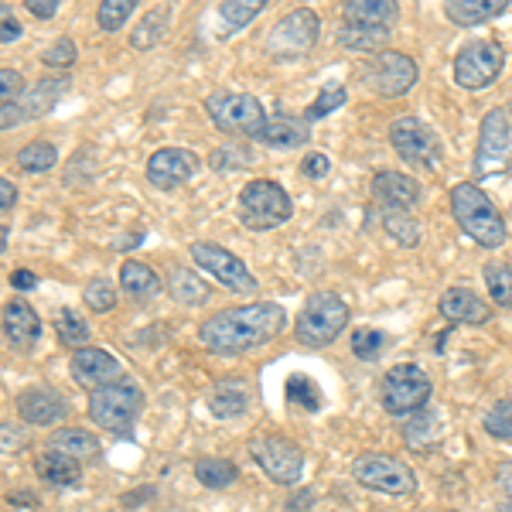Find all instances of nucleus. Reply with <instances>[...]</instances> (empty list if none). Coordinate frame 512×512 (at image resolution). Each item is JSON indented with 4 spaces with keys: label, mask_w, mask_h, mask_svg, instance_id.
Here are the masks:
<instances>
[{
    "label": "nucleus",
    "mask_w": 512,
    "mask_h": 512,
    "mask_svg": "<svg viewBox=\"0 0 512 512\" xmlns=\"http://www.w3.org/2000/svg\"><path fill=\"white\" fill-rule=\"evenodd\" d=\"M18 414L28 424L48 427L69 414V400L59 390H52V386H31V390H24L18 396Z\"/></svg>",
    "instance_id": "obj_17"
},
{
    "label": "nucleus",
    "mask_w": 512,
    "mask_h": 512,
    "mask_svg": "<svg viewBox=\"0 0 512 512\" xmlns=\"http://www.w3.org/2000/svg\"><path fill=\"white\" fill-rule=\"evenodd\" d=\"M14 198H18V192H14L11 178H4V181H0V209H4V212H11Z\"/></svg>",
    "instance_id": "obj_52"
},
{
    "label": "nucleus",
    "mask_w": 512,
    "mask_h": 512,
    "mask_svg": "<svg viewBox=\"0 0 512 512\" xmlns=\"http://www.w3.org/2000/svg\"><path fill=\"white\" fill-rule=\"evenodd\" d=\"M485 431H489L492 437H502V441H509V437H512V396L499 400L489 410V414H485Z\"/></svg>",
    "instance_id": "obj_42"
},
{
    "label": "nucleus",
    "mask_w": 512,
    "mask_h": 512,
    "mask_svg": "<svg viewBox=\"0 0 512 512\" xmlns=\"http://www.w3.org/2000/svg\"><path fill=\"white\" fill-rule=\"evenodd\" d=\"M168 14H171V11H168L164 4H161V7H154V11L137 24L134 38H130V41H134V48H151V45H158L161 35H164V28H168Z\"/></svg>",
    "instance_id": "obj_37"
},
{
    "label": "nucleus",
    "mask_w": 512,
    "mask_h": 512,
    "mask_svg": "<svg viewBox=\"0 0 512 512\" xmlns=\"http://www.w3.org/2000/svg\"><path fill=\"white\" fill-rule=\"evenodd\" d=\"M82 301H86L89 308H93V311H99V315H103V311H110L113 304H117V291H113V287L106 284L103 277H93L86 287H82Z\"/></svg>",
    "instance_id": "obj_41"
},
{
    "label": "nucleus",
    "mask_w": 512,
    "mask_h": 512,
    "mask_svg": "<svg viewBox=\"0 0 512 512\" xmlns=\"http://www.w3.org/2000/svg\"><path fill=\"white\" fill-rule=\"evenodd\" d=\"M390 38V28L386 24H355V21H345L338 28V41L345 48H355V52H369V48H379L383 41Z\"/></svg>",
    "instance_id": "obj_26"
},
{
    "label": "nucleus",
    "mask_w": 512,
    "mask_h": 512,
    "mask_svg": "<svg viewBox=\"0 0 512 512\" xmlns=\"http://www.w3.org/2000/svg\"><path fill=\"white\" fill-rule=\"evenodd\" d=\"M195 478L205 489H226V485L236 482V465L226 458H202L195 465Z\"/></svg>",
    "instance_id": "obj_31"
},
{
    "label": "nucleus",
    "mask_w": 512,
    "mask_h": 512,
    "mask_svg": "<svg viewBox=\"0 0 512 512\" xmlns=\"http://www.w3.org/2000/svg\"><path fill=\"white\" fill-rule=\"evenodd\" d=\"M352 475L359 485L373 492H383V495H410L417 489V478L403 465L400 458L393 454H383V451H369V454H359L352 461Z\"/></svg>",
    "instance_id": "obj_7"
},
{
    "label": "nucleus",
    "mask_w": 512,
    "mask_h": 512,
    "mask_svg": "<svg viewBox=\"0 0 512 512\" xmlns=\"http://www.w3.org/2000/svg\"><path fill=\"white\" fill-rule=\"evenodd\" d=\"M386 335L376 332V328H359V332H352V352L359 355V359H373V355L383 349Z\"/></svg>",
    "instance_id": "obj_44"
},
{
    "label": "nucleus",
    "mask_w": 512,
    "mask_h": 512,
    "mask_svg": "<svg viewBox=\"0 0 512 512\" xmlns=\"http://www.w3.org/2000/svg\"><path fill=\"white\" fill-rule=\"evenodd\" d=\"M72 376L79 379L82 386H93V390H99V386H110L120 379V362L113 359L106 349H79L76 355H72Z\"/></svg>",
    "instance_id": "obj_18"
},
{
    "label": "nucleus",
    "mask_w": 512,
    "mask_h": 512,
    "mask_svg": "<svg viewBox=\"0 0 512 512\" xmlns=\"http://www.w3.org/2000/svg\"><path fill=\"white\" fill-rule=\"evenodd\" d=\"M287 328V315L277 301H260V304H243V308L219 311L198 328L205 349L222 352V355H239L267 345L270 338H277Z\"/></svg>",
    "instance_id": "obj_1"
},
{
    "label": "nucleus",
    "mask_w": 512,
    "mask_h": 512,
    "mask_svg": "<svg viewBox=\"0 0 512 512\" xmlns=\"http://www.w3.org/2000/svg\"><path fill=\"white\" fill-rule=\"evenodd\" d=\"M495 512H512V502H502V506L495 509Z\"/></svg>",
    "instance_id": "obj_53"
},
{
    "label": "nucleus",
    "mask_w": 512,
    "mask_h": 512,
    "mask_svg": "<svg viewBox=\"0 0 512 512\" xmlns=\"http://www.w3.org/2000/svg\"><path fill=\"white\" fill-rule=\"evenodd\" d=\"M35 472L38 478H45V482L52 485H76L79 482V461L69 458V454L62 451H45L41 458L35 461Z\"/></svg>",
    "instance_id": "obj_25"
},
{
    "label": "nucleus",
    "mask_w": 512,
    "mask_h": 512,
    "mask_svg": "<svg viewBox=\"0 0 512 512\" xmlns=\"http://www.w3.org/2000/svg\"><path fill=\"white\" fill-rule=\"evenodd\" d=\"M318 41V14L308 11V7H297L287 18H280L270 31V55L277 59H301V55L311 52V45Z\"/></svg>",
    "instance_id": "obj_12"
},
{
    "label": "nucleus",
    "mask_w": 512,
    "mask_h": 512,
    "mask_svg": "<svg viewBox=\"0 0 512 512\" xmlns=\"http://www.w3.org/2000/svg\"><path fill=\"white\" fill-rule=\"evenodd\" d=\"M250 403V393H246L243 383H222L216 393H212V414L216 417H239Z\"/></svg>",
    "instance_id": "obj_33"
},
{
    "label": "nucleus",
    "mask_w": 512,
    "mask_h": 512,
    "mask_svg": "<svg viewBox=\"0 0 512 512\" xmlns=\"http://www.w3.org/2000/svg\"><path fill=\"white\" fill-rule=\"evenodd\" d=\"M431 400V379L414 362H400L383 376V407L390 414H414Z\"/></svg>",
    "instance_id": "obj_10"
},
{
    "label": "nucleus",
    "mask_w": 512,
    "mask_h": 512,
    "mask_svg": "<svg viewBox=\"0 0 512 512\" xmlns=\"http://www.w3.org/2000/svg\"><path fill=\"white\" fill-rule=\"evenodd\" d=\"M55 161H59V151H55L48 140H31V144H24L18 151V168L31 171V175H38V171H52Z\"/></svg>",
    "instance_id": "obj_34"
},
{
    "label": "nucleus",
    "mask_w": 512,
    "mask_h": 512,
    "mask_svg": "<svg viewBox=\"0 0 512 512\" xmlns=\"http://www.w3.org/2000/svg\"><path fill=\"white\" fill-rule=\"evenodd\" d=\"M506 65V48L499 41H472L454 59V82L461 89H485Z\"/></svg>",
    "instance_id": "obj_11"
},
{
    "label": "nucleus",
    "mask_w": 512,
    "mask_h": 512,
    "mask_svg": "<svg viewBox=\"0 0 512 512\" xmlns=\"http://www.w3.org/2000/svg\"><path fill=\"white\" fill-rule=\"evenodd\" d=\"M55 332H59V338L65 345H72V349H86V342H89V325L82 321L79 311H72V308H62L59 315H55Z\"/></svg>",
    "instance_id": "obj_35"
},
{
    "label": "nucleus",
    "mask_w": 512,
    "mask_h": 512,
    "mask_svg": "<svg viewBox=\"0 0 512 512\" xmlns=\"http://www.w3.org/2000/svg\"><path fill=\"white\" fill-rule=\"evenodd\" d=\"M509 161H512V117H509V110L495 106V110L485 113L482 137H478V151H475L478 181L506 171Z\"/></svg>",
    "instance_id": "obj_8"
},
{
    "label": "nucleus",
    "mask_w": 512,
    "mask_h": 512,
    "mask_svg": "<svg viewBox=\"0 0 512 512\" xmlns=\"http://www.w3.org/2000/svg\"><path fill=\"white\" fill-rule=\"evenodd\" d=\"M21 38V24L11 18V11H7L4 7V31H0V41H4V45H11V41H18Z\"/></svg>",
    "instance_id": "obj_49"
},
{
    "label": "nucleus",
    "mask_w": 512,
    "mask_h": 512,
    "mask_svg": "<svg viewBox=\"0 0 512 512\" xmlns=\"http://www.w3.org/2000/svg\"><path fill=\"white\" fill-rule=\"evenodd\" d=\"M120 287H123V294L137 297V301H147V297H154L161 291V280L151 267H147V263L127 260L120 267Z\"/></svg>",
    "instance_id": "obj_24"
},
{
    "label": "nucleus",
    "mask_w": 512,
    "mask_h": 512,
    "mask_svg": "<svg viewBox=\"0 0 512 512\" xmlns=\"http://www.w3.org/2000/svg\"><path fill=\"white\" fill-rule=\"evenodd\" d=\"M140 410H144V393L130 379H117V383L99 386V390L89 393V417L103 431L127 434L140 417Z\"/></svg>",
    "instance_id": "obj_4"
},
{
    "label": "nucleus",
    "mask_w": 512,
    "mask_h": 512,
    "mask_svg": "<svg viewBox=\"0 0 512 512\" xmlns=\"http://www.w3.org/2000/svg\"><path fill=\"white\" fill-rule=\"evenodd\" d=\"M4 335H7V342L18 345V349L35 345V338L41 335V321L35 315V308L24 301L4 304Z\"/></svg>",
    "instance_id": "obj_21"
},
{
    "label": "nucleus",
    "mask_w": 512,
    "mask_h": 512,
    "mask_svg": "<svg viewBox=\"0 0 512 512\" xmlns=\"http://www.w3.org/2000/svg\"><path fill=\"white\" fill-rule=\"evenodd\" d=\"M263 11V0H229V4H219V18L229 24V28H246V24H250L256 14Z\"/></svg>",
    "instance_id": "obj_39"
},
{
    "label": "nucleus",
    "mask_w": 512,
    "mask_h": 512,
    "mask_svg": "<svg viewBox=\"0 0 512 512\" xmlns=\"http://www.w3.org/2000/svg\"><path fill=\"white\" fill-rule=\"evenodd\" d=\"M24 4H28V11L41 21L55 18V11H59V0H24Z\"/></svg>",
    "instance_id": "obj_48"
},
{
    "label": "nucleus",
    "mask_w": 512,
    "mask_h": 512,
    "mask_svg": "<svg viewBox=\"0 0 512 512\" xmlns=\"http://www.w3.org/2000/svg\"><path fill=\"white\" fill-rule=\"evenodd\" d=\"M0 82H4V89H0V96H4V103H11V99H18V96L28 93V89H24V79L18 76V72H11V69L0 72Z\"/></svg>",
    "instance_id": "obj_46"
},
{
    "label": "nucleus",
    "mask_w": 512,
    "mask_h": 512,
    "mask_svg": "<svg viewBox=\"0 0 512 512\" xmlns=\"http://www.w3.org/2000/svg\"><path fill=\"white\" fill-rule=\"evenodd\" d=\"M373 195L383 202V209H414L420 202V185L400 171H379L373 178Z\"/></svg>",
    "instance_id": "obj_19"
},
{
    "label": "nucleus",
    "mask_w": 512,
    "mask_h": 512,
    "mask_svg": "<svg viewBox=\"0 0 512 512\" xmlns=\"http://www.w3.org/2000/svg\"><path fill=\"white\" fill-rule=\"evenodd\" d=\"M369 82L379 96H407L417 86V65L403 52H379L369 65Z\"/></svg>",
    "instance_id": "obj_16"
},
{
    "label": "nucleus",
    "mask_w": 512,
    "mask_h": 512,
    "mask_svg": "<svg viewBox=\"0 0 512 512\" xmlns=\"http://www.w3.org/2000/svg\"><path fill=\"white\" fill-rule=\"evenodd\" d=\"M345 325H349V304H345V297L335 291H315L294 321V335L308 349H325V345H332L342 335Z\"/></svg>",
    "instance_id": "obj_3"
},
{
    "label": "nucleus",
    "mask_w": 512,
    "mask_h": 512,
    "mask_svg": "<svg viewBox=\"0 0 512 512\" xmlns=\"http://www.w3.org/2000/svg\"><path fill=\"white\" fill-rule=\"evenodd\" d=\"M441 315L448 321H458V325H485V321L492 318V311L475 291H468V287H451V291L441 294Z\"/></svg>",
    "instance_id": "obj_20"
},
{
    "label": "nucleus",
    "mask_w": 512,
    "mask_h": 512,
    "mask_svg": "<svg viewBox=\"0 0 512 512\" xmlns=\"http://www.w3.org/2000/svg\"><path fill=\"white\" fill-rule=\"evenodd\" d=\"M506 7H509V0H451L444 11H448V18L454 24H461V28H472V24L499 18Z\"/></svg>",
    "instance_id": "obj_23"
},
{
    "label": "nucleus",
    "mask_w": 512,
    "mask_h": 512,
    "mask_svg": "<svg viewBox=\"0 0 512 512\" xmlns=\"http://www.w3.org/2000/svg\"><path fill=\"white\" fill-rule=\"evenodd\" d=\"M202 168V158L195 151H185V147H164V151L151 154L147 161V181L161 192H171V188L185 185L195 171Z\"/></svg>",
    "instance_id": "obj_15"
},
{
    "label": "nucleus",
    "mask_w": 512,
    "mask_h": 512,
    "mask_svg": "<svg viewBox=\"0 0 512 512\" xmlns=\"http://www.w3.org/2000/svg\"><path fill=\"white\" fill-rule=\"evenodd\" d=\"M345 21L355 24H390L396 21V4L393 0H352L345 4Z\"/></svg>",
    "instance_id": "obj_28"
},
{
    "label": "nucleus",
    "mask_w": 512,
    "mask_h": 512,
    "mask_svg": "<svg viewBox=\"0 0 512 512\" xmlns=\"http://www.w3.org/2000/svg\"><path fill=\"white\" fill-rule=\"evenodd\" d=\"M342 103H345V86H342V82H325V86H321V93H318V99L308 106V110H304V120L311 123V120L328 117V113L338 110Z\"/></svg>",
    "instance_id": "obj_38"
},
{
    "label": "nucleus",
    "mask_w": 512,
    "mask_h": 512,
    "mask_svg": "<svg viewBox=\"0 0 512 512\" xmlns=\"http://www.w3.org/2000/svg\"><path fill=\"white\" fill-rule=\"evenodd\" d=\"M45 62L52 65V69L72 65V62H76V41H72V38H59L52 48H45Z\"/></svg>",
    "instance_id": "obj_45"
},
{
    "label": "nucleus",
    "mask_w": 512,
    "mask_h": 512,
    "mask_svg": "<svg viewBox=\"0 0 512 512\" xmlns=\"http://www.w3.org/2000/svg\"><path fill=\"white\" fill-rule=\"evenodd\" d=\"M192 256L205 274L216 277L222 287H229V291H236V294H253L256 291V277L246 270V263L229 250H222L219 243H195Z\"/></svg>",
    "instance_id": "obj_14"
},
{
    "label": "nucleus",
    "mask_w": 512,
    "mask_h": 512,
    "mask_svg": "<svg viewBox=\"0 0 512 512\" xmlns=\"http://www.w3.org/2000/svg\"><path fill=\"white\" fill-rule=\"evenodd\" d=\"M205 110H209L212 123H216L222 134L253 137V140L263 130V123L270 120L260 99L250 93H229V89H216V93L205 99Z\"/></svg>",
    "instance_id": "obj_5"
},
{
    "label": "nucleus",
    "mask_w": 512,
    "mask_h": 512,
    "mask_svg": "<svg viewBox=\"0 0 512 512\" xmlns=\"http://www.w3.org/2000/svg\"><path fill=\"white\" fill-rule=\"evenodd\" d=\"M294 212L291 195L277 185V181H250L239 192V219L250 229H277L280 222H287Z\"/></svg>",
    "instance_id": "obj_6"
},
{
    "label": "nucleus",
    "mask_w": 512,
    "mask_h": 512,
    "mask_svg": "<svg viewBox=\"0 0 512 512\" xmlns=\"http://www.w3.org/2000/svg\"><path fill=\"white\" fill-rule=\"evenodd\" d=\"M11 284L14 287H18V291H31V287H35L38 284V277L35 274H31V270H14V274H11Z\"/></svg>",
    "instance_id": "obj_50"
},
{
    "label": "nucleus",
    "mask_w": 512,
    "mask_h": 512,
    "mask_svg": "<svg viewBox=\"0 0 512 512\" xmlns=\"http://www.w3.org/2000/svg\"><path fill=\"white\" fill-rule=\"evenodd\" d=\"M256 140L267 147H301L308 140V120L297 117H270Z\"/></svg>",
    "instance_id": "obj_22"
},
{
    "label": "nucleus",
    "mask_w": 512,
    "mask_h": 512,
    "mask_svg": "<svg viewBox=\"0 0 512 512\" xmlns=\"http://www.w3.org/2000/svg\"><path fill=\"white\" fill-rule=\"evenodd\" d=\"M451 212L475 243L489 246V250L506 243V222L492 205V198L475 181H461V185L451 188Z\"/></svg>",
    "instance_id": "obj_2"
},
{
    "label": "nucleus",
    "mask_w": 512,
    "mask_h": 512,
    "mask_svg": "<svg viewBox=\"0 0 512 512\" xmlns=\"http://www.w3.org/2000/svg\"><path fill=\"white\" fill-rule=\"evenodd\" d=\"M284 396H287V403L291 407H301V410H308V414H315V410L321 407V393H318V383L311 376H291L284 383Z\"/></svg>",
    "instance_id": "obj_32"
},
{
    "label": "nucleus",
    "mask_w": 512,
    "mask_h": 512,
    "mask_svg": "<svg viewBox=\"0 0 512 512\" xmlns=\"http://www.w3.org/2000/svg\"><path fill=\"white\" fill-rule=\"evenodd\" d=\"M171 297H175L178 304H188V308H195V304L209 301V284H205L202 277H195L192 270L178 267L175 274H171Z\"/></svg>",
    "instance_id": "obj_29"
},
{
    "label": "nucleus",
    "mask_w": 512,
    "mask_h": 512,
    "mask_svg": "<svg viewBox=\"0 0 512 512\" xmlns=\"http://www.w3.org/2000/svg\"><path fill=\"white\" fill-rule=\"evenodd\" d=\"M130 14H134V0H103L96 11V21L103 31H120Z\"/></svg>",
    "instance_id": "obj_40"
},
{
    "label": "nucleus",
    "mask_w": 512,
    "mask_h": 512,
    "mask_svg": "<svg viewBox=\"0 0 512 512\" xmlns=\"http://www.w3.org/2000/svg\"><path fill=\"white\" fill-rule=\"evenodd\" d=\"M48 444H52V451H62L69 454V458H89V454H96V437L89 431H82V427H65V431H55L48 437Z\"/></svg>",
    "instance_id": "obj_30"
},
{
    "label": "nucleus",
    "mask_w": 512,
    "mask_h": 512,
    "mask_svg": "<svg viewBox=\"0 0 512 512\" xmlns=\"http://www.w3.org/2000/svg\"><path fill=\"white\" fill-rule=\"evenodd\" d=\"M383 222H386V229L400 239V243H407V246L417 243V222L410 219L403 209H383Z\"/></svg>",
    "instance_id": "obj_43"
},
{
    "label": "nucleus",
    "mask_w": 512,
    "mask_h": 512,
    "mask_svg": "<svg viewBox=\"0 0 512 512\" xmlns=\"http://www.w3.org/2000/svg\"><path fill=\"white\" fill-rule=\"evenodd\" d=\"M24 120V110L21 106H14V103H4V130H11V127H18V123Z\"/></svg>",
    "instance_id": "obj_51"
},
{
    "label": "nucleus",
    "mask_w": 512,
    "mask_h": 512,
    "mask_svg": "<svg viewBox=\"0 0 512 512\" xmlns=\"http://www.w3.org/2000/svg\"><path fill=\"white\" fill-rule=\"evenodd\" d=\"M328 168H332L328 154H308V158H304V164H301L304 178H325V175H328Z\"/></svg>",
    "instance_id": "obj_47"
},
{
    "label": "nucleus",
    "mask_w": 512,
    "mask_h": 512,
    "mask_svg": "<svg viewBox=\"0 0 512 512\" xmlns=\"http://www.w3.org/2000/svg\"><path fill=\"white\" fill-rule=\"evenodd\" d=\"M485 287H489L495 304L512 308V267L509 263H499V260L485 263Z\"/></svg>",
    "instance_id": "obj_36"
},
{
    "label": "nucleus",
    "mask_w": 512,
    "mask_h": 512,
    "mask_svg": "<svg viewBox=\"0 0 512 512\" xmlns=\"http://www.w3.org/2000/svg\"><path fill=\"white\" fill-rule=\"evenodd\" d=\"M390 140L407 164H417V168H437V158H441V140L424 120L417 117H400L393 120L390 127Z\"/></svg>",
    "instance_id": "obj_13"
},
{
    "label": "nucleus",
    "mask_w": 512,
    "mask_h": 512,
    "mask_svg": "<svg viewBox=\"0 0 512 512\" xmlns=\"http://www.w3.org/2000/svg\"><path fill=\"white\" fill-rule=\"evenodd\" d=\"M65 93V79H41L35 86L24 93V117H41V113H48L55 103H59V96Z\"/></svg>",
    "instance_id": "obj_27"
},
{
    "label": "nucleus",
    "mask_w": 512,
    "mask_h": 512,
    "mask_svg": "<svg viewBox=\"0 0 512 512\" xmlns=\"http://www.w3.org/2000/svg\"><path fill=\"white\" fill-rule=\"evenodd\" d=\"M253 461L263 468V475L277 485H294L304 475V451L297 448L291 437L280 434H263L250 441Z\"/></svg>",
    "instance_id": "obj_9"
}]
</instances>
